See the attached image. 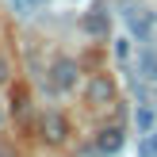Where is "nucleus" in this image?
Masks as SVG:
<instances>
[{"instance_id": "nucleus-9", "label": "nucleus", "mask_w": 157, "mask_h": 157, "mask_svg": "<svg viewBox=\"0 0 157 157\" xmlns=\"http://www.w3.org/2000/svg\"><path fill=\"white\" fill-rule=\"evenodd\" d=\"M134 123H138V130H146V134H150V130H153V111H150V107H138Z\"/></svg>"}, {"instance_id": "nucleus-13", "label": "nucleus", "mask_w": 157, "mask_h": 157, "mask_svg": "<svg viewBox=\"0 0 157 157\" xmlns=\"http://www.w3.org/2000/svg\"><path fill=\"white\" fill-rule=\"evenodd\" d=\"M8 77H12V69H8V61L0 58V81H8Z\"/></svg>"}, {"instance_id": "nucleus-4", "label": "nucleus", "mask_w": 157, "mask_h": 157, "mask_svg": "<svg viewBox=\"0 0 157 157\" xmlns=\"http://www.w3.org/2000/svg\"><path fill=\"white\" fill-rule=\"evenodd\" d=\"M50 81H54V88H58V92H69V88L77 84V65H73L69 58H61L58 65H54V77H50Z\"/></svg>"}, {"instance_id": "nucleus-3", "label": "nucleus", "mask_w": 157, "mask_h": 157, "mask_svg": "<svg viewBox=\"0 0 157 157\" xmlns=\"http://www.w3.org/2000/svg\"><path fill=\"white\" fill-rule=\"evenodd\" d=\"M84 96H88V104H111L115 100V84H111V77H92L88 81V88H84Z\"/></svg>"}, {"instance_id": "nucleus-10", "label": "nucleus", "mask_w": 157, "mask_h": 157, "mask_svg": "<svg viewBox=\"0 0 157 157\" xmlns=\"http://www.w3.org/2000/svg\"><path fill=\"white\" fill-rule=\"evenodd\" d=\"M12 111H27V92H23V88L12 92Z\"/></svg>"}, {"instance_id": "nucleus-7", "label": "nucleus", "mask_w": 157, "mask_h": 157, "mask_svg": "<svg viewBox=\"0 0 157 157\" xmlns=\"http://www.w3.org/2000/svg\"><path fill=\"white\" fill-rule=\"evenodd\" d=\"M138 73H142V81H157V50L150 46L138 50Z\"/></svg>"}, {"instance_id": "nucleus-1", "label": "nucleus", "mask_w": 157, "mask_h": 157, "mask_svg": "<svg viewBox=\"0 0 157 157\" xmlns=\"http://www.w3.org/2000/svg\"><path fill=\"white\" fill-rule=\"evenodd\" d=\"M123 19H127V31L138 38V42H150V38L157 35V15L150 12V8H127Z\"/></svg>"}, {"instance_id": "nucleus-11", "label": "nucleus", "mask_w": 157, "mask_h": 157, "mask_svg": "<svg viewBox=\"0 0 157 157\" xmlns=\"http://www.w3.org/2000/svg\"><path fill=\"white\" fill-rule=\"evenodd\" d=\"M115 58H119V61L130 58V38H119V42H115Z\"/></svg>"}, {"instance_id": "nucleus-12", "label": "nucleus", "mask_w": 157, "mask_h": 157, "mask_svg": "<svg viewBox=\"0 0 157 157\" xmlns=\"http://www.w3.org/2000/svg\"><path fill=\"white\" fill-rule=\"evenodd\" d=\"M12 4H15V12H19V15H31L38 0H12Z\"/></svg>"}, {"instance_id": "nucleus-6", "label": "nucleus", "mask_w": 157, "mask_h": 157, "mask_svg": "<svg viewBox=\"0 0 157 157\" xmlns=\"http://www.w3.org/2000/svg\"><path fill=\"white\" fill-rule=\"evenodd\" d=\"M81 27L88 31V35H96V38H107V12L92 8V12H88V15L81 19Z\"/></svg>"}, {"instance_id": "nucleus-8", "label": "nucleus", "mask_w": 157, "mask_h": 157, "mask_svg": "<svg viewBox=\"0 0 157 157\" xmlns=\"http://www.w3.org/2000/svg\"><path fill=\"white\" fill-rule=\"evenodd\" d=\"M138 157H157V130H150V134L138 142Z\"/></svg>"}, {"instance_id": "nucleus-2", "label": "nucleus", "mask_w": 157, "mask_h": 157, "mask_svg": "<svg viewBox=\"0 0 157 157\" xmlns=\"http://www.w3.org/2000/svg\"><path fill=\"white\" fill-rule=\"evenodd\" d=\"M65 134H69V123L61 119L58 111H46V115H42V138H46L50 146H61Z\"/></svg>"}, {"instance_id": "nucleus-5", "label": "nucleus", "mask_w": 157, "mask_h": 157, "mask_svg": "<svg viewBox=\"0 0 157 157\" xmlns=\"http://www.w3.org/2000/svg\"><path fill=\"white\" fill-rule=\"evenodd\" d=\"M96 150H100V153H119V150H123V130H119V127H107V130H100V138H96Z\"/></svg>"}]
</instances>
